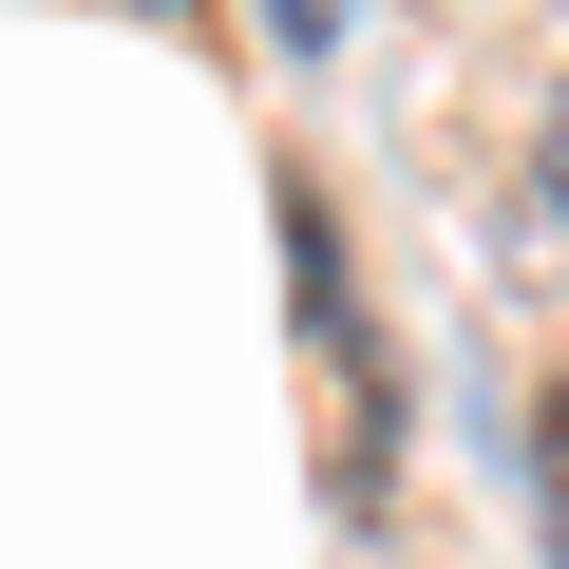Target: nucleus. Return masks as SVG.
Returning <instances> with one entry per match:
<instances>
[{
	"mask_svg": "<svg viewBox=\"0 0 569 569\" xmlns=\"http://www.w3.org/2000/svg\"><path fill=\"white\" fill-rule=\"evenodd\" d=\"M284 284H305V342L323 361H361V266H342V228H323V190L284 171Z\"/></svg>",
	"mask_w": 569,
	"mask_h": 569,
	"instance_id": "nucleus-1",
	"label": "nucleus"
},
{
	"mask_svg": "<svg viewBox=\"0 0 569 569\" xmlns=\"http://www.w3.org/2000/svg\"><path fill=\"white\" fill-rule=\"evenodd\" d=\"M531 247L569 266V77H550V114H531Z\"/></svg>",
	"mask_w": 569,
	"mask_h": 569,
	"instance_id": "nucleus-2",
	"label": "nucleus"
},
{
	"mask_svg": "<svg viewBox=\"0 0 569 569\" xmlns=\"http://www.w3.org/2000/svg\"><path fill=\"white\" fill-rule=\"evenodd\" d=\"M531 512H550V569H569V399L531 418Z\"/></svg>",
	"mask_w": 569,
	"mask_h": 569,
	"instance_id": "nucleus-3",
	"label": "nucleus"
}]
</instances>
